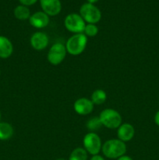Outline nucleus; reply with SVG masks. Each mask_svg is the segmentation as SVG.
I'll return each mask as SVG.
<instances>
[{"label": "nucleus", "mask_w": 159, "mask_h": 160, "mask_svg": "<svg viewBox=\"0 0 159 160\" xmlns=\"http://www.w3.org/2000/svg\"><path fill=\"white\" fill-rule=\"evenodd\" d=\"M104 156L108 159H118L126 152V145L119 139H110L104 142L101 147Z\"/></svg>", "instance_id": "f257e3e1"}, {"label": "nucleus", "mask_w": 159, "mask_h": 160, "mask_svg": "<svg viewBox=\"0 0 159 160\" xmlns=\"http://www.w3.org/2000/svg\"><path fill=\"white\" fill-rule=\"evenodd\" d=\"M87 43V37L84 34H75L67 40L65 48L69 54L78 56L85 50Z\"/></svg>", "instance_id": "f03ea898"}, {"label": "nucleus", "mask_w": 159, "mask_h": 160, "mask_svg": "<svg viewBox=\"0 0 159 160\" xmlns=\"http://www.w3.org/2000/svg\"><path fill=\"white\" fill-rule=\"evenodd\" d=\"M103 126L108 129H117L123 123L122 116L118 111L113 109H105L99 115Z\"/></svg>", "instance_id": "7ed1b4c3"}, {"label": "nucleus", "mask_w": 159, "mask_h": 160, "mask_svg": "<svg viewBox=\"0 0 159 160\" xmlns=\"http://www.w3.org/2000/svg\"><path fill=\"white\" fill-rule=\"evenodd\" d=\"M80 15L87 23H98L101 19V12L97 6L91 3H84L80 9Z\"/></svg>", "instance_id": "20e7f679"}, {"label": "nucleus", "mask_w": 159, "mask_h": 160, "mask_svg": "<svg viewBox=\"0 0 159 160\" xmlns=\"http://www.w3.org/2000/svg\"><path fill=\"white\" fill-rule=\"evenodd\" d=\"M83 145L87 152L92 156L98 155L102 147L101 138L95 132L87 133L83 139Z\"/></svg>", "instance_id": "39448f33"}, {"label": "nucleus", "mask_w": 159, "mask_h": 160, "mask_svg": "<svg viewBox=\"0 0 159 160\" xmlns=\"http://www.w3.org/2000/svg\"><path fill=\"white\" fill-rule=\"evenodd\" d=\"M64 25L67 31L73 34H81L84 33L86 22L81 17L80 14L70 13L66 16L64 20Z\"/></svg>", "instance_id": "423d86ee"}, {"label": "nucleus", "mask_w": 159, "mask_h": 160, "mask_svg": "<svg viewBox=\"0 0 159 160\" xmlns=\"http://www.w3.org/2000/svg\"><path fill=\"white\" fill-rule=\"evenodd\" d=\"M66 52L67 51L65 48V45L58 42V43L52 45V46L50 48L47 59L51 65H59L65 59Z\"/></svg>", "instance_id": "0eeeda50"}, {"label": "nucleus", "mask_w": 159, "mask_h": 160, "mask_svg": "<svg viewBox=\"0 0 159 160\" xmlns=\"http://www.w3.org/2000/svg\"><path fill=\"white\" fill-rule=\"evenodd\" d=\"M40 4L43 12L51 17L58 15L62 9L60 0H40Z\"/></svg>", "instance_id": "6e6552de"}, {"label": "nucleus", "mask_w": 159, "mask_h": 160, "mask_svg": "<svg viewBox=\"0 0 159 160\" xmlns=\"http://www.w3.org/2000/svg\"><path fill=\"white\" fill-rule=\"evenodd\" d=\"M30 42L34 49L37 50V51H41L47 48V46L48 45V42H49V39L45 33L38 31V32H35L32 34Z\"/></svg>", "instance_id": "1a4fd4ad"}, {"label": "nucleus", "mask_w": 159, "mask_h": 160, "mask_svg": "<svg viewBox=\"0 0 159 160\" xmlns=\"http://www.w3.org/2000/svg\"><path fill=\"white\" fill-rule=\"evenodd\" d=\"M94 103L87 98H78L74 102L73 107L76 112L79 115L86 116L90 114L94 109Z\"/></svg>", "instance_id": "9d476101"}, {"label": "nucleus", "mask_w": 159, "mask_h": 160, "mask_svg": "<svg viewBox=\"0 0 159 160\" xmlns=\"http://www.w3.org/2000/svg\"><path fill=\"white\" fill-rule=\"evenodd\" d=\"M49 21V16L41 11L34 12V14L31 15L29 18V22L31 26L37 29H41L47 27Z\"/></svg>", "instance_id": "9b49d317"}, {"label": "nucleus", "mask_w": 159, "mask_h": 160, "mask_svg": "<svg viewBox=\"0 0 159 160\" xmlns=\"http://www.w3.org/2000/svg\"><path fill=\"white\" fill-rule=\"evenodd\" d=\"M135 134V129L133 126L130 123H122L118 128L117 131V136L118 139L121 140L122 142H126L132 140Z\"/></svg>", "instance_id": "f8f14e48"}, {"label": "nucleus", "mask_w": 159, "mask_h": 160, "mask_svg": "<svg viewBox=\"0 0 159 160\" xmlns=\"http://www.w3.org/2000/svg\"><path fill=\"white\" fill-rule=\"evenodd\" d=\"M13 52V45L12 42L5 36L0 35V58L8 59Z\"/></svg>", "instance_id": "ddd939ff"}, {"label": "nucleus", "mask_w": 159, "mask_h": 160, "mask_svg": "<svg viewBox=\"0 0 159 160\" xmlns=\"http://www.w3.org/2000/svg\"><path fill=\"white\" fill-rule=\"evenodd\" d=\"M13 133V128L10 123L6 122H0V140H9L12 137Z\"/></svg>", "instance_id": "4468645a"}, {"label": "nucleus", "mask_w": 159, "mask_h": 160, "mask_svg": "<svg viewBox=\"0 0 159 160\" xmlns=\"http://www.w3.org/2000/svg\"><path fill=\"white\" fill-rule=\"evenodd\" d=\"M14 16L17 20H28L31 17V11L28 9L27 6L20 5V6H17L14 9Z\"/></svg>", "instance_id": "2eb2a0df"}, {"label": "nucleus", "mask_w": 159, "mask_h": 160, "mask_svg": "<svg viewBox=\"0 0 159 160\" xmlns=\"http://www.w3.org/2000/svg\"><path fill=\"white\" fill-rule=\"evenodd\" d=\"M107 99V94L102 89H97L92 93L90 100L94 105H101L105 102Z\"/></svg>", "instance_id": "dca6fc26"}, {"label": "nucleus", "mask_w": 159, "mask_h": 160, "mask_svg": "<svg viewBox=\"0 0 159 160\" xmlns=\"http://www.w3.org/2000/svg\"><path fill=\"white\" fill-rule=\"evenodd\" d=\"M87 151L84 148L78 147L73 150L68 160H87Z\"/></svg>", "instance_id": "f3484780"}, {"label": "nucleus", "mask_w": 159, "mask_h": 160, "mask_svg": "<svg viewBox=\"0 0 159 160\" xmlns=\"http://www.w3.org/2000/svg\"><path fill=\"white\" fill-rule=\"evenodd\" d=\"M102 126L103 125L101 123L99 117H91L87 122V124H86V127H87V128L90 132H94V131H98L99 129H101Z\"/></svg>", "instance_id": "a211bd4d"}, {"label": "nucleus", "mask_w": 159, "mask_h": 160, "mask_svg": "<svg viewBox=\"0 0 159 160\" xmlns=\"http://www.w3.org/2000/svg\"><path fill=\"white\" fill-rule=\"evenodd\" d=\"M98 33V28L96 24L87 23L84 30V34L87 37H95Z\"/></svg>", "instance_id": "6ab92c4d"}, {"label": "nucleus", "mask_w": 159, "mask_h": 160, "mask_svg": "<svg viewBox=\"0 0 159 160\" xmlns=\"http://www.w3.org/2000/svg\"><path fill=\"white\" fill-rule=\"evenodd\" d=\"M19 1H20V2L21 3L23 6H29L35 4V3L37 2V0H19Z\"/></svg>", "instance_id": "aec40b11"}, {"label": "nucleus", "mask_w": 159, "mask_h": 160, "mask_svg": "<svg viewBox=\"0 0 159 160\" xmlns=\"http://www.w3.org/2000/svg\"><path fill=\"white\" fill-rule=\"evenodd\" d=\"M154 123H156L157 126L159 127V110L156 112L155 116H154Z\"/></svg>", "instance_id": "412c9836"}, {"label": "nucleus", "mask_w": 159, "mask_h": 160, "mask_svg": "<svg viewBox=\"0 0 159 160\" xmlns=\"http://www.w3.org/2000/svg\"><path fill=\"white\" fill-rule=\"evenodd\" d=\"M90 160H104V159L101 156H99V155H95V156H92L91 159Z\"/></svg>", "instance_id": "4be33fe9"}, {"label": "nucleus", "mask_w": 159, "mask_h": 160, "mask_svg": "<svg viewBox=\"0 0 159 160\" xmlns=\"http://www.w3.org/2000/svg\"><path fill=\"white\" fill-rule=\"evenodd\" d=\"M117 160H133L132 159L131 157H129V156H121V157H119L118 159H117Z\"/></svg>", "instance_id": "5701e85b"}, {"label": "nucleus", "mask_w": 159, "mask_h": 160, "mask_svg": "<svg viewBox=\"0 0 159 160\" xmlns=\"http://www.w3.org/2000/svg\"><path fill=\"white\" fill-rule=\"evenodd\" d=\"M98 1H99V0H87L89 3H91V4H94V3L97 2Z\"/></svg>", "instance_id": "b1692460"}, {"label": "nucleus", "mask_w": 159, "mask_h": 160, "mask_svg": "<svg viewBox=\"0 0 159 160\" xmlns=\"http://www.w3.org/2000/svg\"><path fill=\"white\" fill-rule=\"evenodd\" d=\"M55 160H66V159H63V158H59V159H55Z\"/></svg>", "instance_id": "393cba45"}, {"label": "nucleus", "mask_w": 159, "mask_h": 160, "mask_svg": "<svg viewBox=\"0 0 159 160\" xmlns=\"http://www.w3.org/2000/svg\"><path fill=\"white\" fill-rule=\"evenodd\" d=\"M1 117H2V114H1V112H0V120H1Z\"/></svg>", "instance_id": "a878e982"}, {"label": "nucleus", "mask_w": 159, "mask_h": 160, "mask_svg": "<svg viewBox=\"0 0 159 160\" xmlns=\"http://www.w3.org/2000/svg\"><path fill=\"white\" fill-rule=\"evenodd\" d=\"M0 76H1V71H0Z\"/></svg>", "instance_id": "bb28decb"}]
</instances>
